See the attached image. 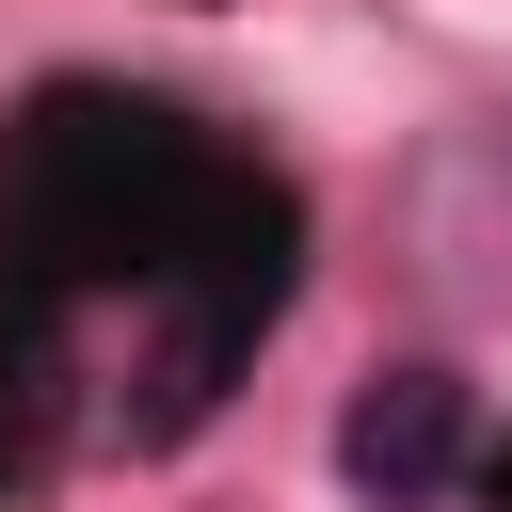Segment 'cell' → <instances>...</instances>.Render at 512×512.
Masks as SVG:
<instances>
[{
    "label": "cell",
    "instance_id": "6da1fadb",
    "mask_svg": "<svg viewBox=\"0 0 512 512\" xmlns=\"http://www.w3.org/2000/svg\"><path fill=\"white\" fill-rule=\"evenodd\" d=\"M336 480H352L368 512H432V496L464 480V368H432V352L368 368V384L336 400Z\"/></svg>",
    "mask_w": 512,
    "mask_h": 512
}]
</instances>
